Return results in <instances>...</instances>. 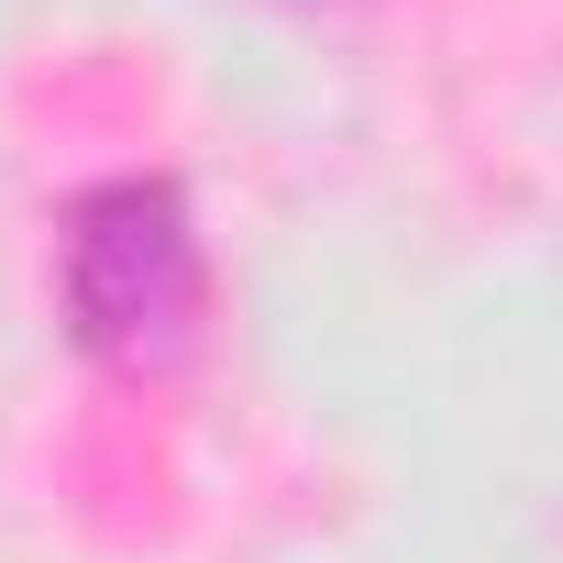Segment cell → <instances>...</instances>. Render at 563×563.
Returning <instances> with one entry per match:
<instances>
[{"mask_svg":"<svg viewBox=\"0 0 563 563\" xmlns=\"http://www.w3.org/2000/svg\"><path fill=\"white\" fill-rule=\"evenodd\" d=\"M67 332L78 354L122 365V376H166L199 343V221L177 199V177H100L67 199Z\"/></svg>","mask_w":563,"mask_h":563,"instance_id":"1","label":"cell"}]
</instances>
